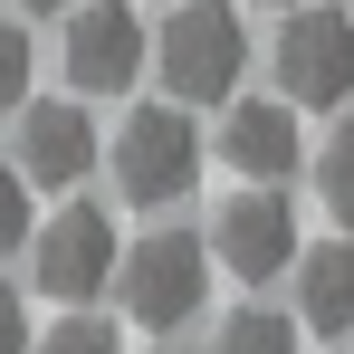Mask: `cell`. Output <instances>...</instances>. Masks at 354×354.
<instances>
[{"label": "cell", "mask_w": 354, "mask_h": 354, "mask_svg": "<svg viewBox=\"0 0 354 354\" xmlns=\"http://www.w3.org/2000/svg\"><path fill=\"white\" fill-rule=\"evenodd\" d=\"M106 153H115V192L134 211H163V201H182L201 182V134H192L182 106H134Z\"/></svg>", "instance_id": "obj_3"}, {"label": "cell", "mask_w": 354, "mask_h": 354, "mask_svg": "<svg viewBox=\"0 0 354 354\" xmlns=\"http://www.w3.org/2000/svg\"><path fill=\"white\" fill-rule=\"evenodd\" d=\"M278 96L297 115L354 96V0L345 10H316V0L288 10V29H278Z\"/></svg>", "instance_id": "obj_4"}, {"label": "cell", "mask_w": 354, "mask_h": 354, "mask_svg": "<svg viewBox=\"0 0 354 354\" xmlns=\"http://www.w3.org/2000/svg\"><path fill=\"white\" fill-rule=\"evenodd\" d=\"M58 58H67V86H77V96H124V86L144 77V19H134L124 0H77Z\"/></svg>", "instance_id": "obj_6"}, {"label": "cell", "mask_w": 354, "mask_h": 354, "mask_svg": "<svg viewBox=\"0 0 354 354\" xmlns=\"http://www.w3.org/2000/svg\"><path fill=\"white\" fill-rule=\"evenodd\" d=\"M19 10H29V19H67L77 0H19Z\"/></svg>", "instance_id": "obj_17"}, {"label": "cell", "mask_w": 354, "mask_h": 354, "mask_svg": "<svg viewBox=\"0 0 354 354\" xmlns=\"http://www.w3.org/2000/svg\"><path fill=\"white\" fill-rule=\"evenodd\" d=\"M268 10H297V0H268Z\"/></svg>", "instance_id": "obj_18"}, {"label": "cell", "mask_w": 354, "mask_h": 354, "mask_svg": "<svg viewBox=\"0 0 354 354\" xmlns=\"http://www.w3.org/2000/svg\"><path fill=\"white\" fill-rule=\"evenodd\" d=\"M96 124H86V106H77V86L67 96H29L19 106V173H29V192H77V182L96 173Z\"/></svg>", "instance_id": "obj_7"}, {"label": "cell", "mask_w": 354, "mask_h": 354, "mask_svg": "<svg viewBox=\"0 0 354 354\" xmlns=\"http://www.w3.org/2000/svg\"><path fill=\"white\" fill-rule=\"evenodd\" d=\"M115 297L134 326H153V335H173L201 316V297H211V239L201 230H153L144 249H124L115 268Z\"/></svg>", "instance_id": "obj_2"}, {"label": "cell", "mask_w": 354, "mask_h": 354, "mask_svg": "<svg viewBox=\"0 0 354 354\" xmlns=\"http://www.w3.org/2000/svg\"><path fill=\"white\" fill-rule=\"evenodd\" d=\"M29 354H124V335L106 326V316H86V306H67V316H58V326H48V335H39Z\"/></svg>", "instance_id": "obj_13"}, {"label": "cell", "mask_w": 354, "mask_h": 354, "mask_svg": "<svg viewBox=\"0 0 354 354\" xmlns=\"http://www.w3.org/2000/svg\"><path fill=\"white\" fill-rule=\"evenodd\" d=\"M153 67L173 86V106H221L239 77H249V29H239L230 0H182L153 39Z\"/></svg>", "instance_id": "obj_1"}, {"label": "cell", "mask_w": 354, "mask_h": 354, "mask_svg": "<svg viewBox=\"0 0 354 354\" xmlns=\"http://www.w3.org/2000/svg\"><path fill=\"white\" fill-rule=\"evenodd\" d=\"M221 163L249 182H288L297 173V106L288 96H249L221 115Z\"/></svg>", "instance_id": "obj_9"}, {"label": "cell", "mask_w": 354, "mask_h": 354, "mask_svg": "<svg viewBox=\"0 0 354 354\" xmlns=\"http://www.w3.org/2000/svg\"><path fill=\"white\" fill-rule=\"evenodd\" d=\"M39 335H29V306H19V288H0V354H29Z\"/></svg>", "instance_id": "obj_16"}, {"label": "cell", "mask_w": 354, "mask_h": 354, "mask_svg": "<svg viewBox=\"0 0 354 354\" xmlns=\"http://www.w3.org/2000/svg\"><path fill=\"white\" fill-rule=\"evenodd\" d=\"M211 259H221L230 278H249V288H268L278 268H297V211L268 192V182L230 192L221 221H211Z\"/></svg>", "instance_id": "obj_8"}, {"label": "cell", "mask_w": 354, "mask_h": 354, "mask_svg": "<svg viewBox=\"0 0 354 354\" xmlns=\"http://www.w3.org/2000/svg\"><path fill=\"white\" fill-rule=\"evenodd\" d=\"M297 326L306 335H354V239H326L297 259Z\"/></svg>", "instance_id": "obj_10"}, {"label": "cell", "mask_w": 354, "mask_h": 354, "mask_svg": "<svg viewBox=\"0 0 354 354\" xmlns=\"http://www.w3.org/2000/svg\"><path fill=\"white\" fill-rule=\"evenodd\" d=\"M211 354H297V316H278V306H239Z\"/></svg>", "instance_id": "obj_11"}, {"label": "cell", "mask_w": 354, "mask_h": 354, "mask_svg": "<svg viewBox=\"0 0 354 354\" xmlns=\"http://www.w3.org/2000/svg\"><path fill=\"white\" fill-rule=\"evenodd\" d=\"M29 239H39V221H29V173L10 163V173H0V259H19Z\"/></svg>", "instance_id": "obj_15"}, {"label": "cell", "mask_w": 354, "mask_h": 354, "mask_svg": "<svg viewBox=\"0 0 354 354\" xmlns=\"http://www.w3.org/2000/svg\"><path fill=\"white\" fill-rule=\"evenodd\" d=\"M29 29H19V19H0V115H19V106H29Z\"/></svg>", "instance_id": "obj_14"}, {"label": "cell", "mask_w": 354, "mask_h": 354, "mask_svg": "<svg viewBox=\"0 0 354 354\" xmlns=\"http://www.w3.org/2000/svg\"><path fill=\"white\" fill-rule=\"evenodd\" d=\"M29 268H39V297L86 306V297H106V288H115L124 239H115V221H106L96 201H67L58 221H39V239H29Z\"/></svg>", "instance_id": "obj_5"}, {"label": "cell", "mask_w": 354, "mask_h": 354, "mask_svg": "<svg viewBox=\"0 0 354 354\" xmlns=\"http://www.w3.org/2000/svg\"><path fill=\"white\" fill-rule=\"evenodd\" d=\"M316 201L354 230V124H345V134H326V153H316Z\"/></svg>", "instance_id": "obj_12"}]
</instances>
